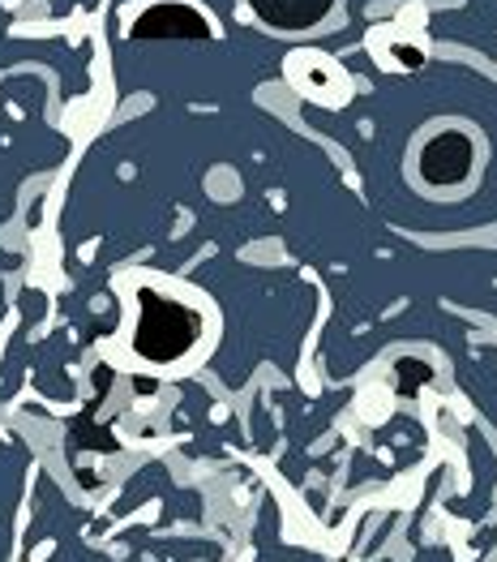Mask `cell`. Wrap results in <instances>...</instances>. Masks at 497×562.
I'll return each mask as SVG.
<instances>
[{"mask_svg":"<svg viewBox=\"0 0 497 562\" xmlns=\"http://www.w3.org/2000/svg\"><path fill=\"white\" fill-rule=\"evenodd\" d=\"M202 335V318L181 305V301H168L159 292H142V323H137L134 348L155 361V366H168V361H181L184 352L197 344Z\"/></svg>","mask_w":497,"mask_h":562,"instance_id":"cell-1","label":"cell"},{"mask_svg":"<svg viewBox=\"0 0 497 562\" xmlns=\"http://www.w3.org/2000/svg\"><path fill=\"white\" fill-rule=\"evenodd\" d=\"M134 35L137 40H206L211 26L189 4H155L146 18L134 22Z\"/></svg>","mask_w":497,"mask_h":562,"instance_id":"cell-2","label":"cell"},{"mask_svg":"<svg viewBox=\"0 0 497 562\" xmlns=\"http://www.w3.org/2000/svg\"><path fill=\"white\" fill-rule=\"evenodd\" d=\"M472 168V146L463 134H438L420 150V172L429 186H459Z\"/></svg>","mask_w":497,"mask_h":562,"instance_id":"cell-3","label":"cell"},{"mask_svg":"<svg viewBox=\"0 0 497 562\" xmlns=\"http://www.w3.org/2000/svg\"><path fill=\"white\" fill-rule=\"evenodd\" d=\"M249 4H253L258 18H267L271 26L301 31V26H314L317 18H326L335 0H249Z\"/></svg>","mask_w":497,"mask_h":562,"instance_id":"cell-4","label":"cell"}]
</instances>
